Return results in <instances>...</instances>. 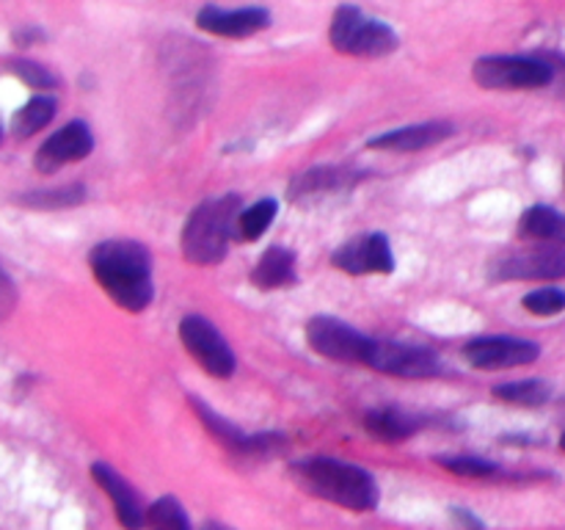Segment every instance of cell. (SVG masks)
<instances>
[{"label": "cell", "instance_id": "obj_1", "mask_svg": "<svg viewBox=\"0 0 565 530\" xmlns=\"http://www.w3.org/2000/svg\"><path fill=\"white\" fill-rule=\"evenodd\" d=\"M94 279L125 312H143L154 298L152 254L138 241H103L88 252Z\"/></svg>", "mask_w": 565, "mask_h": 530}, {"label": "cell", "instance_id": "obj_2", "mask_svg": "<svg viewBox=\"0 0 565 530\" xmlns=\"http://www.w3.org/2000/svg\"><path fill=\"white\" fill-rule=\"evenodd\" d=\"M290 475L307 495L334 502L348 511H375L381 500L373 475L359 464L342 462V458H303V462L292 464Z\"/></svg>", "mask_w": 565, "mask_h": 530}, {"label": "cell", "instance_id": "obj_3", "mask_svg": "<svg viewBox=\"0 0 565 530\" xmlns=\"http://www.w3.org/2000/svg\"><path fill=\"white\" fill-rule=\"evenodd\" d=\"M243 202L237 193L210 197L199 202L182 226V254L193 265H215L230 252L232 237H237V219Z\"/></svg>", "mask_w": 565, "mask_h": 530}, {"label": "cell", "instance_id": "obj_4", "mask_svg": "<svg viewBox=\"0 0 565 530\" xmlns=\"http://www.w3.org/2000/svg\"><path fill=\"white\" fill-rule=\"evenodd\" d=\"M329 42L337 53L356 59H384L401 47L397 33L384 20L364 14L359 6H337L329 25Z\"/></svg>", "mask_w": 565, "mask_h": 530}, {"label": "cell", "instance_id": "obj_5", "mask_svg": "<svg viewBox=\"0 0 565 530\" xmlns=\"http://www.w3.org/2000/svg\"><path fill=\"white\" fill-rule=\"evenodd\" d=\"M472 77L489 92H530L552 83L555 72L546 61L527 55H483L475 61Z\"/></svg>", "mask_w": 565, "mask_h": 530}, {"label": "cell", "instance_id": "obj_6", "mask_svg": "<svg viewBox=\"0 0 565 530\" xmlns=\"http://www.w3.org/2000/svg\"><path fill=\"white\" fill-rule=\"evenodd\" d=\"M307 342L318 357L342 364H367L373 337L362 335L351 324L331 315H315L307 320Z\"/></svg>", "mask_w": 565, "mask_h": 530}, {"label": "cell", "instance_id": "obj_7", "mask_svg": "<svg viewBox=\"0 0 565 530\" xmlns=\"http://www.w3.org/2000/svg\"><path fill=\"white\" fill-rule=\"evenodd\" d=\"M180 340L193 362L213 379H232L237 368V359L232 353L230 342L224 340L218 329L202 315H185L180 320Z\"/></svg>", "mask_w": 565, "mask_h": 530}, {"label": "cell", "instance_id": "obj_8", "mask_svg": "<svg viewBox=\"0 0 565 530\" xmlns=\"http://www.w3.org/2000/svg\"><path fill=\"white\" fill-rule=\"evenodd\" d=\"M494 279H563L565 246L561 243H533L502 254L491 263Z\"/></svg>", "mask_w": 565, "mask_h": 530}, {"label": "cell", "instance_id": "obj_9", "mask_svg": "<svg viewBox=\"0 0 565 530\" xmlns=\"http://www.w3.org/2000/svg\"><path fill=\"white\" fill-rule=\"evenodd\" d=\"M364 368H373L379 373L397 375V379H434L441 373V359L434 351L406 342L375 340L370 348V357Z\"/></svg>", "mask_w": 565, "mask_h": 530}, {"label": "cell", "instance_id": "obj_10", "mask_svg": "<svg viewBox=\"0 0 565 530\" xmlns=\"http://www.w3.org/2000/svg\"><path fill=\"white\" fill-rule=\"evenodd\" d=\"M334 268L351 276L392 274L395 271V254H392L390 237L384 232H364L351 237L331 254Z\"/></svg>", "mask_w": 565, "mask_h": 530}, {"label": "cell", "instance_id": "obj_11", "mask_svg": "<svg viewBox=\"0 0 565 530\" xmlns=\"http://www.w3.org/2000/svg\"><path fill=\"white\" fill-rule=\"evenodd\" d=\"M463 357L475 370H511L539 362L541 348L519 337H475L463 346Z\"/></svg>", "mask_w": 565, "mask_h": 530}, {"label": "cell", "instance_id": "obj_12", "mask_svg": "<svg viewBox=\"0 0 565 530\" xmlns=\"http://www.w3.org/2000/svg\"><path fill=\"white\" fill-rule=\"evenodd\" d=\"M94 149V136L92 127L86 121H70L61 130H55L42 147L36 149V171L42 174H53V171L64 169V166L77 163V160L88 158Z\"/></svg>", "mask_w": 565, "mask_h": 530}, {"label": "cell", "instance_id": "obj_13", "mask_svg": "<svg viewBox=\"0 0 565 530\" xmlns=\"http://www.w3.org/2000/svg\"><path fill=\"white\" fill-rule=\"evenodd\" d=\"M196 25L213 36L248 39L270 25V11L263 6L246 9H221V6H202L196 11Z\"/></svg>", "mask_w": 565, "mask_h": 530}, {"label": "cell", "instance_id": "obj_14", "mask_svg": "<svg viewBox=\"0 0 565 530\" xmlns=\"http://www.w3.org/2000/svg\"><path fill=\"white\" fill-rule=\"evenodd\" d=\"M92 478L97 480L99 489L110 497L116 519H119L121 528L125 530L147 528V508H143L141 497H138V491L132 489V484H127V480L105 462L92 464Z\"/></svg>", "mask_w": 565, "mask_h": 530}, {"label": "cell", "instance_id": "obj_15", "mask_svg": "<svg viewBox=\"0 0 565 530\" xmlns=\"http://www.w3.org/2000/svg\"><path fill=\"white\" fill-rule=\"evenodd\" d=\"M452 132H456V127L450 121H419V125L379 132V136L370 138L367 147L381 149V152H419V149H430L447 141Z\"/></svg>", "mask_w": 565, "mask_h": 530}, {"label": "cell", "instance_id": "obj_16", "mask_svg": "<svg viewBox=\"0 0 565 530\" xmlns=\"http://www.w3.org/2000/svg\"><path fill=\"white\" fill-rule=\"evenodd\" d=\"M188 398H191L193 412L199 414V420H202L204 428H207L210 434H213L215 439L221 442V445L230 447V451H235V453H259V451H263L265 453L268 447L276 445V439H279V436H248V434H243L237 425H232L230 420L221 417V414H215L213 409H210L207 403H204L199 395H188Z\"/></svg>", "mask_w": 565, "mask_h": 530}, {"label": "cell", "instance_id": "obj_17", "mask_svg": "<svg viewBox=\"0 0 565 530\" xmlns=\"http://www.w3.org/2000/svg\"><path fill=\"white\" fill-rule=\"evenodd\" d=\"M296 282V254L285 246H268L252 268V285L259 290H287Z\"/></svg>", "mask_w": 565, "mask_h": 530}, {"label": "cell", "instance_id": "obj_18", "mask_svg": "<svg viewBox=\"0 0 565 530\" xmlns=\"http://www.w3.org/2000/svg\"><path fill=\"white\" fill-rule=\"evenodd\" d=\"M519 235L535 243H565V215L546 204H533L519 221Z\"/></svg>", "mask_w": 565, "mask_h": 530}, {"label": "cell", "instance_id": "obj_19", "mask_svg": "<svg viewBox=\"0 0 565 530\" xmlns=\"http://www.w3.org/2000/svg\"><path fill=\"white\" fill-rule=\"evenodd\" d=\"M419 420L401 409H373L364 414V431L381 442H403L417 434Z\"/></svg>", "mask_w": 565, "mask_h": 530}, {"label": "cell", "instance_id": "obj_20", "mask_svg": "<svg viewBox=\"0 0 565 530\" xmlns=\"http://www.w3.org/2000/svg\"><path fill=\"white\" fill-rule=\"evenodd\" d=\"M348 182V174L337 166H318V169H309L303 174H298L290 182V199L292 202H303V199L323 197V193L337 191Z\"/></svg>", "mask_w": 565, "mask_h": 530}, {"label": "cell", "instance_id": "obj_21", "mask_svg": "<svg viewBox=\"0 0 565 530\" xmlns=\"http://www.w3.org/2000/svg\"><path fill=\"white\" fill-rule=\"evenodd\" d=\"M276 213H279V202L270 197L243 208L241 219H237V241H259L276 221Z\"/></svg>", "mask_w": 565, "mask_h": 530}, {"label": "cell", "instance_id": "obj_22", "mask_svg": "<svg viewBox=\"0 0 565 530\" xmlns=\"http://www.w3.org/2000/svg\"><path fill=\"white\" fill-rule=\"evenodd\" d=\"M491 392L497 401L513 403V406H544L552 395V386L541 379H522L497 384Z\"/></svg>", "mask_w": 565, "mask_h": 530}, {"label": "cell", "instance_id": "obj_23", "mask_svg": "<svg viewBox=\"0 0 565 530\" xmlns=\"http://www.w3.org/2000/svg\"><path fill=\"white\" fill-rule=\"evenodd\" d=\"M55 99L53 97H33L31 103L22 105L14 114V121H11V132L17 138H28L33 132H39L42 127H47L55 116Z\"/></svg>", "mask_w": 565, "mask_h": 530}, {"label": "cell", "instance_id": "obj_24", "mask_svg": "<svg viewBox=\"0 0 565 530\" xmlns=\"http://www.w3.org/2000/svg\"><path fill=\"white\" fill-rule=\"evenodd\" d=\"M143 530H191V522L177 497H160L147 508V528Z\"/></svg>", "mask_w": 565, "mask_h": 530}, {"label": "cell", "instance_id": "obj_25", "mask_svg": "<svg viewBox=\"0 0 565 530\" xmlns=\"http://www.w3.org/2000/svg\"><path fill=\"white\" fill-rule=\"evenodd\" d=\"M86 199V188L83 186H64L55 188V191H36L22 197V204H31V208L42 210H58V208H72V204H81Z\"/></svg>", "mask_w": 565, "mask_h": 530}, {"label": "cell", "instance_id": "obj_26", "mask_svg": "<svg viewBox=\"0 0 565 530\" xmlns=\"http://www.w3.org/2000/svg\"><path fill=\"white\" fill-rule=\"evenodd\" d=\"M522 307L527 312L539 315V318H552V315H561L565 309V290L561 287H539V290H530L522 298Z\"/></svg>", "mask_w": 565, "mask_h": 530}, {"label": "cell", "instance_id": "obj_27", "mask_svg": "<svg viewBox=\"0 0 565 530\" xmlns=\"http://www.w3.org/2000/svg\"><path fill=\"white\" fill-rule=\"evenodd\" d=\"M439 464L450 473L461 475V478H472V480H489L500 475V467L494 462H486V458H475V456H450V458H439Z\"/></svg>", "mask_w": 565, "mask_h": 530}, {"label": "cell", "instance_id": "obj_28", "mask_svg": "<svg viewBox=\"0 0 565 530\" xmlns=\"http://www.w3.org/2000/svg\"><path fill=\"white\" fill-rule=\"evenodd\" d=\"M11 72H14L17 77H22V81H25L31 88H55L58 86V77H55L47 66L33 64V61H14V64H11Z\"/></svg>", "mask_w": 565, "mask_h": 530}, {"label": "cell", "instance_id": "obj_29", "mask_svg": "<svg viewBox=\"0 0 565 530\" xmlns=\"http://www.w3.org/2000/svg\"><path fill=\"white\" fill-rule=\"evenodd\" d=\"M17 307V287L11 282V276L6 274L3 265H0V320L9 318Z\"/></svg>", "mask_w": 565, "mask_h": 530}, {"label": "cell", "instance_id": "obj_30", "mask_svg": "<svg viewBox=\"0 0 565 530\" xmlns=\"http://www.w3.org/2000/svg\"><path fill=\"white\" fill-rule=\"evenodd\" d=\"M202 530H235V528H230V524H221V522H207Z\"/></svg>", "mask_w": 565, "mask_h": 530}, {"label": "cell", "instance_id": "obj_31", "mask_svg": "<svg viewBox=\"0 0 565 530\" xmlns=\"http://www.w3.org/2000/svg\"><path fill=\"white\" fill-rule=\"evenodd\" d=\"M561 447L565 451V431H563V436H561Z\"/></svg>", "mask_w": 565, "mask_h": 530}, {"label": "cell", "instance_id": "obj_32", "mask_svg": "<svg viewBox=\"0 0 565 530\" xmlns=\"http://www.w3.org/2000/svg\"><path fill=\"white\" fill-rule=\"evenodd\" d=\"M0 138H3V127H0Z\"/></svg>", "mask_w": 565, "mask_h": 530}]
</instances>
